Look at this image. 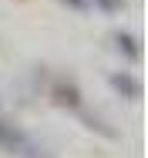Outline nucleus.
<instances>
[{
  "label": "nucleus",
  "mask_w": 148,
  "mask_h": 158,
  "mask_svg": "<svg viewBox=\"0 0 148 158\" xmlns=\"http://www.w3.org/2000/svg\"><path fill=\"white\" fill-rule=\"evenodd\" d=\"M0 148L3 152H17V155H30V158H51L34 135H27L20 125H10L3 118H0Z\"/></svg>",
  "instance_id": "1"
},
{
  "label": "nucleus",
  "mask_w": 148,
  "mask_h": 158,
  "mask_svg": "<svg viewBox=\"0 0 148 158\" xmlns=\"http://www.w3.org/2000/svg\"><path fill=\"white\" fill-rule=\"evenodd\" d=\"M67 3H71V7H84V0H67Z\"/></svg>",
  "instance_id": "6"
},
{
  "label": "nucleus",
  "mask_w": 148,
  "mask_h": 158,
  "mask_svg": "<svg viewBox=\"0 0 148 158\" xmlns=\"http://www.w3.org/2000/svg\"><path fill=\"white\" fill-rule=\"evenodd\" d=\"M94 3H98L101 10H108V14H115V10L121 7V0H94Z\"/></svg>",
  "instance_id": "5"
},
{
  "label": "nucleus",
  "mask_w": 148,
  "mask_h": 158,
  "mask_svg": "<svg viewBox=\"0 0 148 158\" xmlns=\"http://www.w3.org/2000/svg\"><path fill=\"white\" fill-rule=\"evenodd\" d=\"M115 51H118V54H125L128 61H142V40H138L135 34L118 31V34H115Z\"/></svg>",
  "instance_id": "4"
},
{
  "label": "nucleus",
  "mask_w": 148,
  "mask_h": 158,
  "mask_svg": "<svg viewBox=\"0 0 148 158\" xmlns=\"http://www.w3.org/2000/svg\"><path fill=\"white\" fill-rule=\"evenodd\" d=\"M108 84H111L121 98H128V101H138V98H142V91H145V88H142V77H135V74H128V71L111 74V77H108Z\"/></svg>",
  "instance_id": "3"
},
{
  "label": "nucleus",
  "mask_w": 148,
  "mask_h": 158,
  "mask_svg": "<svg viewBox=\"0 0 148 158\" xmlns=\"http://www.w3.org/2000/svg\"><path fill=\"white\" fill-rule=\"evenodd\" d=\"M51 98H54V104L67 108V111H78V108L84 104V98H81V88L74 84V77H57V81L51 84Z\"/></svg>",
  "instance_id": "2"
}]
</instances>
